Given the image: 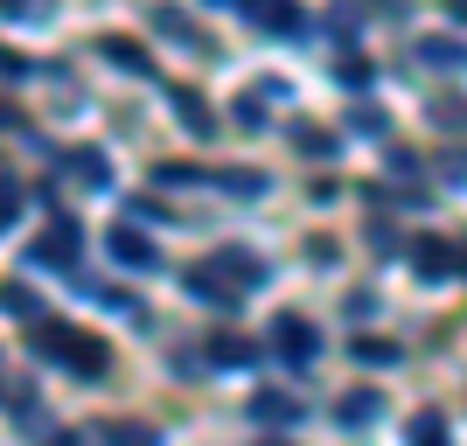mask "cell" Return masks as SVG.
<instances>
[{
  "instance_id": "9",
  "label": "cell",
  "mask_w": 467,
  "mask_h": 446,
  "mask_svg": "<svg viewBox=\"0 0 467 446\" xmlns=\"http://www.w3.org/2000/svg\"><path fill=\"white\" fill-rule=\"evenodd\" d=\"M210 363L244 369V363H252V342H244V335H210Z\"/></svg>"
},
{
  "instance_id": "3",
  "label": "cell",
  "mask_w": 467,
  "mask_h": 446,
  "mask_svg": "<svg viewBox=\"0 0 467 446\" xmlns=\"http://www.w3.org/2000/svg\"><path fill=\"white\" fill-rule=\"evenodd\" d=\"M70 258H78V223H70V216H57V231L36 244V265H57V272H63Z\"/></svg>"
},
{
  "instance_id": "1",
  "label": "cell",
  "mask_w": 467,
  "mask_h": 446,
  "mask_svg": "<svg viewBox=\"0 0 467 446\" xmlns=\"http://www.w3.org/2000/svg\"><path fill=\"white\" fill-rule=\"evenodd\" d=\"M36 349L57 356V363H70L78 377H105V349H98V342H84L78 328H36Z\"/></svg>"
},
{
  "instance_id": "21",
  "label": "cell",
  "mask_w": 467,
  "mask_h": 446,
  "mask_svg": "<svg viewBox=\"0 0 467 446\" xmlns=\"http://www.w3.org/2000/svg\"><path fill=\"white\" fill-rule=\"evenodd\" d=\"M49 446H78V432H57V440H49Z\"/></svg>"
},
{
  "instance_id": "17",
  "label": "cell",
  "mask_w": 467,
  "mask_h": 446,
  "mask_svg": "<svg viewBox=\"0 0 467 446\" xmlns=\"http://www.w3.org/2000/svg\"><path fill=\"white\" fill-rule=\"evenodd\" d=\"M154 28H161V36H175V42H195V21L175 15V7H154Z\"/></svg>"
},
{
  "instance_id": "11",
  "label": "cell",
  "mask_w": 467,
  "mask_h": 446,
  "mask_svg": "<svg viewBox=\"0 0 467 446\" xmlns=\"http://www.w3.org/2000/svg\"><path fill=\"white\" fill-rule=\"evenodd\" d=\"M98 57H112L119 70H133V78L147 70V57H140V42H126V36H105V42H98Z\"/></svg>"
},
{
  "instance_id": "12",
  "label": "cell",
  "mask_w": 467,
  "mask_h": 446,
  "mask_svg": "<svg viewBox=\"0 0 467 446\" xmlns=\"http://www.w3.org/2000/svg\"><path fill=\"white\" fill-rule=\"evenodd\" d=\"M411 265L426 272V279H447V272H453V252H447V244H432V237H426V244L411 252Z\"/></svg>"
},
{
  "instance_id": "5",
  "label": "cell",
  "mask_w": 467,
  "mask_h": 446,
  "mask_svg": "<svg viewBox=\"0 0 467 446\" xmlns=\"http://www.w3.org/2000/svg\"><path fill=\"white\" fill-rule=\"evenodd\" d=\"M244 15H252L258 28H273V36H293V28H300V7H293V0H244Z\"/></svg>"
},
{
  "instance_id": "19",
  "label": "cell",
  "mask_w": 467,
  "mask_h": 446,
  "mask_svg": "<svg viewBox=\"0 0 467 446\" xmlns=\"http://www.w3.org/2000/svg\"><path fill=\"white\" fill-rule=\"evenodd\" d=\"M342 419H349V426L377 419V390H356V398H342Z\"/></svg>"
},
{
  "instance_id": "4",
  "label": "cell",
  "mask_w": 467,
  "mask_h": 446,
  "mask_svg": "<svg viewBox=\"0 0 467 446\" xmlns=\"http://www.w3.org/2000/svg\"><path fill=\"white\" fill-rule=\"evenodd\" d=\"M279 356H286V363H314V328L307 321H300V314H279Z\"/></svg>"
},
{
  "instance_id": "20",
  "label": "cell",
  "mask_w": 467,
  "mask_h": 446,
  "mask_svg": "<svg viewBox=\"0 0 467 446\" xmlns=\"http://www.w3.org/2000/svg\"><path fill=\"white\" fill-rule=\"evenodd\" d=\"M154 175H161V182H175V189H189L195 168H189V161H168V168H154Z\"/></svg>"
},
{
  "instance_id": "2",
  "label": "cell",
  "mask_w": 467,
  "mask_h": 446,
  "mask_svg": "<svg viewBox=\"0 0 467 446\" xmlns=\"http://www.w3.org/2000/svg\"><path fill=\"white\" fill-rule=\"evenodd\" d=\"M411 57L426 63V70H467V42H453V36H419V49Z\"/></svg>"
},
{
  "instance_id": "10",
  "label": "cell",
  "mask_w": 467,
  "mask_h": 446,
  "mask_svg": "<svg viewBox=\"0 0 467 446\" xmlns=\"http://www.w3.org/2000/svg\"><path fill=\"white\" fill-rule=\"evenodd\" d=\"M189 293H195V300H216V307H237V286H216V272H210V265H195V272H189Z\"/></svg>"
},
{
  "instance_id": "18",
  "label": "cell",
  "mask_w": 467,
  "mask_h": 446,
  "mask_svg": "<svg viewBox=\"0 0 467 446\" xmlns=\"http://www.w3.org/2000/svg\"><path fill=\"white\" fill-rule=\"evenodd\" d=\"M175 105H182V126H189V133H210V112H202L195 91H175Z\"/></svg>"
},
{
  "instance_id": "8",
  "label": "cell",
  "mask_w": 467,
  "mask_h": 446,
  "mask_svg": "<svg viewBox=\"0 0 467 446\" xmlns=\"http://www.w3.org/2000/svg\"><path fill=\"white\" fill-rule=\"evenodd\" d=\"M98 440H105V446H161V432L140 426V419H119V426H105Z\"/></svg>"
},
{
  "instance_id": "16",
  "label": "cell",
  "mask_w": 467,
  "mask_h": 446,
  "mask_svg": "<svg viewBox=\"0 0 467 446\" xmlns=\"http://www.w3.org/2000/svg\"><path fill=\"white\" fill-rule=\"evenodd\" d=\"M70 168H78V182H91V189H98V182H105V175H112L98 147H78V154H70Z\"/></svg>"
},
{
  "instance_id": "15",
  "label": "cell",
  "mask_w": 467,
  "mask_h": 446,
  "mask_svg": "<svg viewBox=\"0 0 467 446\" xmlns=\"http://www.w3.org/2000/svg\"><path fill=\"white\" fill-rule=\"evenodd\" d=\"M349 356H356V363H398V342H377V335H356V342H349Z\"/></svg>"
},
{
  "instance_id": "23",
  "label": "cell",
  "mask_w": 467,
  "mask_h": 446,
  "mask_svg": "<svg viewBox=\"0 0 467 446\" xmlns=\"http://www.w3.org/2000/svg\"><path fill=\"white\" fill-rule=\"evenodd\" d=\"M258 446H286V440H258Z\"/></svg>"
},
{
  "instance_id": "22",
  "label": "cell",
  "mask_w": 467,
  "mask_h": 446,
  "mask_svg": "<svg viewBox=\"0 0 467 446\" xmlns=\"http://www.w3.org/2000/svg\"><path fill=\"white\" fill-rule=\"evenodd\" d=\"M453 21H467V0H453Z\"/></svg>"
},
{
  "instance_id": "13",
  "label": "cell",
  "mask_w": 467,
  "mask_h": 446,
  "mask_svg": "<svg viewBox=\"0 0 467 446\" xmlns=\"http://www.w3.org/2000/svg\"><path fill=\"white\" fill-rule=\"evenodd\" d=\"M432 126L440 133H467V98H432Z\"/></svg>"
},
{
  "instance_id": "7",
  "label": "cell",
  "mask_w": 467,
  "mask_h": 446,
  "mask_svg": "<svg viewBox=\"0 0 467 446\" xmlns=\"http://www.w3.org/2000/svg\"><path fill=\"white\" fill-rule=\"evenodd\" d=\"M252 419H258V426H293L300 405H293V398H273V390H258V398H252Z\"/></svg>"
},
{
  "instance_id": "14",
  "label": "cell",
  "mask_w": 467,
  "mask_h": 446,
  "mask_svg": "<svg viewBox=\"0 0 467 446\" xmlns=\"http://www.w3.org/2000/svg\"><path fill=\"white\" fill-rule=\"evenodd\" d=\"M411 446H447V419H440V411H419V419H411Z\"/></svg>"
},
{
  "instance_id": "6",
  "label": "cell",
  "mask_w": 467,
  "mask_h": 446,
  "mask_svg": "<svg viewBox=\"0 0 467 446\" xmlns=\"http://www.w3.org/2000/svg\"><path fill=\"white\" fill-rule=\"evenodd\" d=\"M105 252H112L119 265H161V252L147 244V237H133V231H112V237H105Z\"/></svg>"
}]
</instances>
